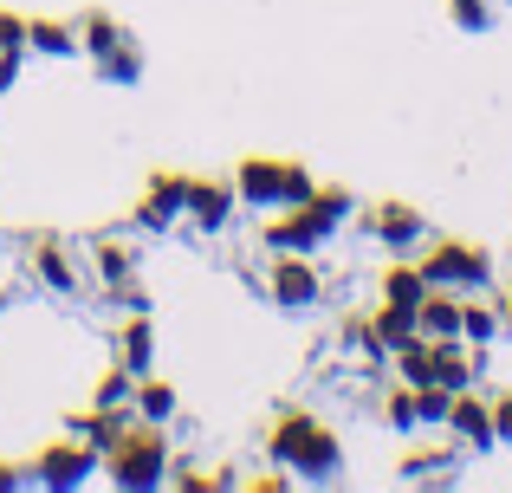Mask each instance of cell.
Returning a JSON list of instances; mask_svg holds the SVG:
<instances>
[{
    "label": "cell",
    "mask_w": 512,
    "mask_h": 493,
    "mask_svg": "<svg viewBox=\"0 0 512 493\" xmlns=\"http://www.w3.org/2000/svg\"><path fill=\"white\" fill-rule=\"evenodd\" d=\"M350 215V195L344 189H312L305 202H292V215H273L266 221V247H279V253H305V247H318L331 228Z\"/></svg>",
    "instance_id": "6da1fadb"
},
{
    "label": "cell",
    "mask_w": 512,
    "mask_h": 493,
    "mask_svg": "<svg viewBox=\"0 0 512 493\" xmlns=\"http://www.w3.org/2000/svg\"><path fill=\"white\" fill-rule=\"evenodd\" d=\"M266 455L292 461L299 474H338V435L318 429V416H305V409H286L266 435Z\"/></svg>",
    "instance_id": "7a4b0ae2"
},
{
    "label": "cell",
    "mask_w": 512,
    "mask_h": 493,
    "mask_svg": "<svg viewBox=\"0 0 512 493\" xmlns=\"http://www.w3.org/2000/svg\"><path fill=\"white\" fill-rule=\"evenodd\" d=\"M104 474H111V481L117 487H163L169 481V442H163V429H156V422H150V429H124V435H117V442L111 448H104Z\"/></svg>",
    "instance_id": "3957f363"
},
{
    "label": "cell",
    "mask_w": 512,
    "mask_h": 493,
    "mask_svg": "<svg viewBox=\"0 0 512 493\" xmlns=\"http://www.w3.org/2000/svg\"><path fill=\"white\" fill-rule=\"evenodd\" d=\"M234 189L240 202H260V208H292L312 195V176H305L299 163H266V156H253V163L234 169Z\"/></svg>",
    "instance_id": "277c9868"
},
{
    "label": "cell",
    "mask_w": 512,
    "mask_h": 493,
    "mask_svg": "<svg viewBox=\"0 0 512 493\" xmlns=\"http://www.w3.org/2000/svg\"><path fill=\"white\" fill-rule=\"evenodd\" d=\"M415 266L428 273V286H448V292H467V286H487V279H493L487 247H467V241H441V247H428Z\"/></svg>",
    "instance_id": "5b68a950"
},
{
    "label": "cell",
    "mask_w": 512,
    "mask_h": 493,
    "mask_svg": "<svg viewBox=\"0 0 512 493\" xmlns=\"http://www.w3.org/2000/svg\"><path fill=\"white\" fill-rule=\"evenodd\" d=\"M273 299L292 305V312H299V305H318V266L305 260V253H279L273 260Z\"/></svg>",
    "instance_id": "8992f818"
},
{
    "label": "cell",
    "mask_w": 512,
    "mask_h": 493,
    "mask_svg": "<svg viewBox=\"0 0 512 493\" xmlns=\"http://www.w3.org/2000/svg\"><path fill=\"white\" fill-rule=\"evenodd\" d=\"M461 292L448 286H428L422 305H415V325H422V338H461Z\"/></svg>",
    "instance_id": "52a82bcc"
},
{
    "label": "cell",
    "mask_w": 512,
    "mask_h": 493,
    "mask_svg": "<svg viewBox=\"0 0 512 493\" xmlns=\"http://www.w3.org/2000/svg\"><path fill=\"white\" fill-rule=\"evenodd\" d=\"M448 429L461 435V442H474V448H493V442H500V435H493V403H480V396H467V390H454Z\"/></svg>",
    "instance_id": "ba28073f"
},
{
    "label": "cell",
    "mask_w": 512,
    "mask_h": 493,
    "mask_svg": "<svg viewBox=\"0 0 512 493\" xmlns=\"http://www.w3.org/2000/svg\"><path fill=\"white\" fill-rule=\"evenodd\" d=\"M234 202H240L234 182H195V176H188V215H195L201 228H227Z\"/></svg>",
    "instance_id": "9c48e42d"
},
{
    "label": "cell",
    "mask_w": 512,
    "mask_h": 493,
    "mask_svg": "<svg viewBox=\"0 0 512 493\" xmlns=\"http://www.w3.org/2000/svg\"><path fill=\"white\" fill-rule=\"evenodd\" d=\"M91 468H98V448H78V442L46 448V455H39V481H52V487H78Z\"/></svg>",
    "instance_id": "30bf717a"
},
{
    "label": "cell",
    "mask_w": 512,
    "mask_h": 493,
    "mask_svg": "<svg viewBox=\"0 0 512 493\" xmlns=\"http://www.w3.org/2000/svg\"><path fill=\"white\" fill-rule=\"evenodd\" d=\"M182 208H188V176H156L150 195H143V208H137V221L143 228H169Z\"/></svg>",
    "instance_id": "8fae6325"
},
{
    "label": "cell",
    "mask_w": 512,
    "mask_h": 493,
    "mask_svg": "<svg viewBox=\"0 0 512 493\" xmlns=\"http://www.w3.org/2000/svg\"><path fill=\"white\" fill-rule=\"evenodd\" d=\"M85 52H98L104 65L117 59V72H137V59L124 52V26H117L111 13H85Z\"/></svg>",
    "instance_id": "7c38bea8"
},
{
    "label": "cell",
    "mask_w": 512,
    "mask_h": 493,
    "mask_svg": "<svg viewBox=\"0 0 512 493\" xmlns=\"http://www.w3.org/2000/svg\"><path fill=\"white\" fill-rule=\"evenodd\" d=\"M370 228L383 234L389 247H409L415 234H422V215H415L409 202H383V208H376V215H370Z\"/></svg>",
    "instance_id": "4fadbf2b"
},
{
    "label": "cell",
    "mask_w": 512,
    "mask_h": 493,
    "mask_svg": "<svg viewBox=\"0 0 512 493\" xmlns=\"http://www.w3.org/2000/svg\"><path fill=\"white\" fill-rule=\"evenodd\" d=\"M422 292H428V273H422V266L402 260V266H389V273H383V299L389 305H422Z\"/></svg>",
    "instance_id": "5bb4252c"
},
{
    "label": "cell",
    "mask_w": 512,
    "mask_h": 493,
    "mask_svg": "<svg viewBox=\"0 0 512 493\" xmlns=\"http://www.w3.org/2000/svg\"><path fill=\"white\" fill-rule=\"evenodd\" d=\"M500 325H506V318L493 312V305H461V338L474 344V351H480V344H493V338H500Z\"/></svg>",
    "instance_id": "9a60e30c"
},
{
    "label": "cell",
    "mask_w": 512,
    "mask_h": 493,
    "mask_svg": "<svg viewBox=\"0 0 512 493\" xmlns=\"http://www.w3.org/2000/svg\"><path fill=\"white\" fill-rule=\"evenodd\" d=\"M26 46H39V52H72L78 33L65 20H26Z\"/></svg>",
    "instance_id": "2e32d148"
},
{
    "label": "cell",
    "mask_w": 512,
    "mask_h": 493,
    "mask_svg": "<svg viewBox=\"0 0 512 493\" xmlns=\"http://www.w3.org/2000/svg\"><path fill=\"white\" fill-rule=\"evenodd\" d=\"M39 279H46V286H59V292H72L78 286V273H72V260H65V247H39Z\"/></svg>",
    "instance_id": "e0dca14e"
},
{
    "label": "cell",
    "mask_w": 512,
    "mask_h": 493,
    "mask_svg": "<svg viewBox=\"0 0 512 493\" xmlns=\"http://www.w3.org/2000/svg\"><path fill=\"white\" fill-rule=\"evenodd\" d=\"M137 416L143 422H169L175 416V390H169V383H143V390H137Z\"/></svg>",
    "instance_id": "ac0fdd59"
},
{
    "label": "cell",
    "mask_w": 512,
    "mask_h": 493,
    "mask_svg": "<svg viewBox=\"0 0 512 493\" xmlns=\"http://www.w3.org/2000/svg\"><path fill=\"white\" fill-rule=\"evenodd\" d=\"M124 370H150V318L124 325Z\"/></svg>",
    "instance_id": "d6986e66"
},
{
    "label": "cell",
    "mask_w": 512,
    "mask_h": 493,
    "mask_svg": "<svg viewBox=\"0 0 512 493\" xmlns=\"http://www.w3.org/2000/svg\"><path fill=\"white\" fill-rule=\"evenodd\" d=\"M98 279H104V286H130V247L104 241L98 247Z\"/></svg>",
    "instance_id": "ffe728a7"
},
{
    "label": "cell",
    "mask_w": 512,
    "mask_h": 493,
    "mask_svg": "<svg viewBox=\"0 0 512 493\" xmlns=\"http://www.w3.org/2000/svg\"><path fill=\"white\" fill-rule=\"evenodd\" d=\"M78 429H85V435H91V442H98V448H111L117 435L130 429V422H124V416H111V409H98V416H85V422H78Z\"/></svg>",
    "instance_id": "44dd1931"
},
{
    "label": "cell",
    "mask_w": 512,
    "mask_h": 493,
    "mask_svg": "<svg viewBox=\"0 0 512 493\" xmlns=\"http://www.w3.org/2000/svg\"><path fill=\"white\" fill-rule=\"evenodd\" d=\"M383 416L396 422V429H415V422H422V416H415V383H402V390H389V409H383Z\"/></svg>",
    "instance_id": "7402d4cb"
},
{
    "label": "cell",
    "mask_w": 512,
    "mask_h": 493,
    "mask_svg": "<svg viewBox=\"0 0 512 493\" xmlns=\"http://www.w3.org/2000/svg\"><path fill=\"white\" fill-rule=\"evenodd\" d=\"M448 13H454V26H467V33H480V26L493 20L487 0H448Z\"/></svg>",
    "instance_id": "603a6c76"
},
{
    "label": "cell",
    "mask_w": 512,
    "mask_h": 493,
    "mask_svg": "<svg viewBox=\"0 0 512 493\" xmlns=\"http://www.w3.org/2000/svg\"><path fill=\"white\" fill-rule=\"evenodd\" d=\"M441 461H448V455H441V448H415V455L402 461V474H435Z\"/></svg>",
    "instance_id": "cb8c5ba5"
},
{
    "label": "cell",
    "mask_w": 512,
    "mask_h": 493,
    "mask_svg": "<svg viewBox=\"0 0 512 493\" xmlns=\"http://www.w3.org/2000/svg\"><path fill=\"white\" fill-rule=\"evenodd\" d=\"M20 46H26V20L0 13V52H20Z\"/></svg>",
    "instance_id": "d4e9b609"
},
{
    "label": "cell",
    "mask_w": 512,
    "mask_h": 493,
    "mask_svg": "<svg viewBox=\"0 0 512 493\" xmlns=\"http://www.w3.org/2000/svg\"><path fill=\"white\" fill-rule=\"evenodd\" d=\"M124 390H130V383H124V370H104V377H98V403H117Z\"/></svg>",
    "instance_id": "484cf974"
},
{
    "label": "cell",
    "mask_w": 512,
    "mask_h": 493,
    "mask_svg": "<svg viewBox=\"0 0 512 493\" xmlns=\"http://www.w3.org/2000/svg\"><path fill=\"white\" fill-rule=\"evenodd\" d=\"M493 435H506V442H512V396L493 403Z\"/></svg>",
    "instance_id": "4316f807"
},
{
    "label": "cell",
    "mask_w": 512,
    "mask_h": 493,
    "mask_svg": "<svg viewBox=\"0 0 512 493\" xmlns=\"http://www.w3.org/2000/svg\"><path fill=\"white\" fill-rule=\"evenodd\" d=\"M13 85V52H0V91Z\"/></svg>",
    "instance_id": "83f0119b"
},
{
    "label": "cell",
    "mask_w": 512,
    "mask_h": 493,
    "mask_svg": "<svg viewBox=\"0 0 512 493\" xmlns=\"http://www.w3.org/2000/svg\"><path fill=\"white\" fill-rule=\"evenodd\" d=\"M13 481H20V474H13V468H0V487H13Z\"/></svg>",
    "instance_id": "f1b7e54d"
},
{
    "label": "cell",
    "mask_w": 512,
    "mask_h": 493,
    "mask_svg": "<svg viewBox=\"0 0 512 493\" xmlns=\"http://www.w3.org/2000/svg\"><path fill=\"white\" fill-rule=\"evenodd\" d=\"M500 318H506V325H512V299H506V312H500Z\"/></svg>",
    "instance_id": "f546056e"
}]
</instances>
